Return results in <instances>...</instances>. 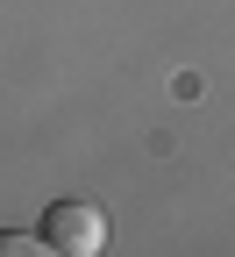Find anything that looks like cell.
<instances>
[{
  "mask_svg": "<svg viewBox=\"0 0 235 257\" xmlns=\"http://www.w3.org/2000/svg\"><path fill=\"white\" fill-rule=\"evenodd\" d=\"M36 236H43V250H57V257H100V250H107V214H100L93 200H57Z\"/></svg>",
  "mask_w": 235,
  "mask_h": 257,
  "instance_id": "1",
  "label": "cell"
},
{
  "mask_svg": "<svg viewBox=\"0 0 235 257\" xmlns=\"http://www.w3.org/2000/svg\"><path fill=\"white\" fill-rule=\"evenodd\" d=\"M0 257H43V236H15V229H0Z\"/></svg>",
  "mask_w": 235,
  "mask_h": 257,
  "instance_id": "2",
  "label": "cell"
}]
</instances>
